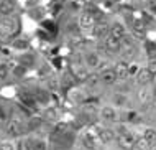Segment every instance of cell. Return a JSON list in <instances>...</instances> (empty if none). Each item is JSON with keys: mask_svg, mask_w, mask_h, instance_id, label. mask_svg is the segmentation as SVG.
<instances>
[{"mask_svg": "<svg viewBox=\"0 0 156 150\" xmlns=\"http://www.w3.org/2000/svg\"><path fill=\"white\" fill-rule=\"evenodd\" d=\"M138 71H140V69H138L136 66H130V74H136Z\"/></svg>", "mask_w": 156, "mask_h": 150, "instance_id": "31", "label": "cell"}, {"mask_svg": "<svg viewBox=\"0 0 156 150\" xmlns=\"http://www.w3.org/2000/svg\"><path fill=\"white\" fill-rule=\"evenodd\" d=\"M35 97L38 102H48L49 101V94L46 91H41V89H38V91L35 92Z\"/></svg>", "mask_w": 156, "mask_h": 150, "instance_id": "21", "label": "cell"}, {"mask_svg": "<svg viewBox=\"0 0 156 150\" xmlns=\"http://www.w3.org/2000/svg\"><path fill=\"white\" fill-rule=\"evenodd\" d=\"M136 147L138 148H141V150H151L153 147H151V145L146 142L145 139H143V137H140V139H138V142H136Z\"/></svg>", "mask_w": 156, "mask_h": 150, "instance_id": "22", "label": "cell"}, {"mask_svg": "<svg viewBox=\"0 0 156 150\" xmlns=\"http://www.w3.org/2000/svg\"><path fill=\"white\" fill-rule=\"evenodd\" d=\"M40 124H41V119L40 117H31L30 119V122H28V129L30 130H33V129H36V127H40Z\"/></svg>", "mask_w": 156, "mask_h": 150, "instance_id": "23", "label": "cell"}, {"mask_svg": "<svg viewBox=\"0 0 156 150\" xmlns=\"http://www.w3.org/2000/svg\"><path fill=\"white\" fill-rule=\"evenodd\" d=\"M13 46L15 48H28V41H25V40H16L15 43H13Z\"/></svg>", "mask_w": 156, "mask_h": 150, "instance_id": "28", "label": "cell"}, {"mask_svg": "<svg viewBox=\"0 0 156 150\" xmlns=\"http://www.w3.org/2000/svg\"><path fill=\"white\" fill-rule=\"evenodd\" d=\"M153 92H154V89H150V88H143L140 92H138V99H140L141 102H150L151 99H153Z\"/></svg>", "mask_w": 156, "mask_h": 150, "instance_id": "16", "label": "cell"}, {"mask_svg": "<svg viewBox=\"0 0 156 150\" xmlns=\"http://www.w3.org/2000/svg\"><path fill=\"white\" fill-rule=\"evenodd\" d=\"M113 69H115L119 79H126L130 76V64H126V63H119Z\"/></svg>", "mask_w": 156, "mask_h": 150, "instance_id": "12", "label": "cell"}, {"mask_svg": "<svg viewBox=\"0 0 156 150\" xmlns=\"http://www.w3.org/2000/svg\"><path fill=\"white\" fill-rule=\"evenodd\" d=\"M113 102H115L117 106H125L126 104V97L122 96V94H115V96H113Z\"/></svg>", "mask_w": 156, "mask_h": 150, "instance_id": "24", "label": "cell"}, {"mask_svg": "<svg viewBox=\"0 0 156 150\" xmlns=\"http://www.w3.org/2000/svg\"><path fill=\"white\" fill-rule=\"evenodd\" d=\"M20 99H22V102L25 106H28V107H35L36 102H38L35 94H28V92H23L22 96H20Z\"/></svg>", "mask_w": 156, "mask_h": 150, "instance_id": "18", "label": "cell"}, {"mask_svg": "<svg viewBox=\"0 0 156 150\" xmlns=\"http://www.w3.org/2000/svg\"><path fill=\"white\" fill-rule=\"evenodd\" d=\"M126 119H128L130 122H138L140 121V115H138V112H135V111H130V112L126 114Z\"/></svg>", "mask_w": 156, "mask_h": 150, "instance_id": "27", "label": "cell"}, {"mask_svg": "<svg viewBox=\"0 0 156 150\" xmlns=\"http://www.w3.org/2000/svg\"><path fill=\"white\" fill-rule=\"evenodd\" d=\"M153 76H154V73L151 71L148 66H146V68H141V69L136 73V83L141 84V86H146L148 83H151V81H153Z\"/></svg>", "mask_w": 156, "mask_h": 150, "instance_id": "7", "label": "cell"}, {"mask_svg": "<svg viewBox=\"0 0 156 150\" xmlns=\"http://www.w3.org/2000/svg\"><path fill=\"white\" fill-rule=\"evenodd\" d=\"M100 117L104 119V121H117V112H115V109L113 107H108V106H105L100 109Z\"/></svg>", "mask_w": 156, "mask_h": 150, "instance_id": "13", "label": "cell"}, {"mask_svg": "<svg viewBox=\"0 0 156 150\" xmlns=\"http://www.w3.org/2000/svg\"><path fill=\"white\" fill-rule=\"evenodd\" d=\"M5 132L10 137H20L25 132V126L20 119H8L5 124Z\"/></svg>", "mask_w": 156, "mask_h": 150, "instance_id": "4", "label": "cell"}, {"mask_svg": "<svg viewBox=\"0 0 156 150\" xmlns=\"http://www.w3.org/2000/svg\"><path fill=\"white\" fill-rule=\"evenodd\" d=\"M153 86H154V89H156V73H154V76H153Z\"/></svg>", "mask_w": 156, "mask_h": 150, "instance_id": "32", "label": "cell"}, {"mask_svg": "<svg viewBox=\"0 0 156 150\" xmlns=\"http://www.w3.org/2000/svg\"><path fill=\"white\" fill-rule=\"evenodd\" d=\"M20 21L15 17H3L0 18V36L2 38H12L18 33Z\"/></svg>", "mask_w": 156, "mask_h": 150, "instance_id": "1", "label": "cell"}, {"mask_svg": "<svg viewBox=\"0 0 156 150\" xmlns=\"http://www.w3.org/2000/svg\"><path fill=\"white\" fill-rule=\"evenodd\" d=\"M97 23V18L94 17V13H90V12H86V13H82L79 17V21H77V27L82 30V32H92Z\"/></svg>", "mask_w": 156, "mask_h": 150, "instance_id": "5", "label": "cell"}, {"mask_svg": "<svg viewBox=\"0 0 156 150\" xmlns=\"http://www.w3.org/2000/svg\"><path fill=\"white\" fill-rule=\"evenodd\" d=\"M145 50H146V54H148L150 58H156V43L154 41H146Z\"/></svg>", "mask_w": 156, "mask_h": 150, "instance_id": "20", "label": "cell"}, {"mask_svg": "<svg viewBox=\"0 0 156 150\" xmlns=\"http://www.w3.org/2000/svg\"><path fill=\"white\" fill-rule=\"evenodd\" d=\"M100 78V81H102L104 84H113L117 79V73H115V69H105V71H102V74L99 76Z\"/></svg>", "mask_w": 156, "mask_h": 150, "instance_id": "11", "label": "cell"}, {"mask_svg": "<svg viewBox=\"0 0 156 150\" xmlns=\"http://www.w3.org/2000/svg\"><path fill=\"white\" fill-rule=\"evenodd\" d=\"M110 35L113 36H117V38H123L126 35V28L123 27V23H120V21H115V23L110 27Z\"/></svg>", "mask_w": 156, "mask_h": 150, "instance_id": "14", "label": "cell"}, {"mask_svg": "<svg viewBox=\"0 0 156 150\" xmlns=\"http://www.w3.org/2000/svg\"><path fill=\"white\" fill-rule=\"evenodd\" d=\"M8 66L5 63H0V79H5L7 78V74H8Z\"/></svg>", "mask_w": 156, "mask_h": 150, "instance_id": "26", "label": "cell"}, {"mask_svg": "<svg viewBox=\"0 0 156 150\" xmlns=\"http://www.w3.org/2000/svg\"><path fill=\"white\" fill-rule=\"evenodd\" d=\"M35 150H48V145H46L44 140L35 139Z\"/></svg>", "mask_w": 156, "mask_h": 150, "instance_id": "25", "label": "cell"}, {"mask_svg": "<svg viewBox=\"0 0 156 150\" xmlns=\"http://www.w3.org/2000/svg\"><path fill=\"white\" fill-rule=\"evenodd\" d=\"M122 48V40L117 36H113L108 33L107 36L102 38V50H105L107 53H119Z\"/></svg>", "mask_w": 156, "mask_h": 150, "instance_id": "3", "label": "cell"}, {"mask_svg": "<svg viewBox=\"0 0 156 150\" xmlns=\"http://www.w3.org/2000/svg\"><path fill=\"white\" fill-rule=\"evenodd\" d=\"M130 30H132V35L138 40H145L146 36V25L143 23L141 20H133L132 25H130Z\"/></svg>", "mask_w": 156, "mask_h": 150, "instance_id": "6", "label": "cell"}, {"mask_svg": "<svg viewBox=\"0 0 156 150\" xmlns=\"http://www.w3.org/2000/svg\"><path fill=\"white\" fill-rule=\"evenodd\" d=\"M0 150H15V147L10 142H3V144H0Z\"/></svg>", "mask_w": 156, "mask_h": 150, "instance_id": "29", "label": "cell"}, {"mask_svg": "<svg viewBox=\"0 0 156 150\" xmlns=\"http://www.w3.org/2000/svg\"><path fill=\"white\" fill-rule=\"evenodd\" d=\"M16 10V3L13 0H2L0 2V15L2 17H12Z\"/></svg>", "mask_w": 156, "mask_h": 150, "instance_id": "8", "label": "cell"}, {"mask_svg": "<svg viewBox=\"0 0 156 150\" xmlns=\"http://www.w3.org/2000/svg\"><path fill=\"white\" fill-rule=\"evenodd\" d=\"M92 33H94L95 38H104V36H107L108 33H110V30H108L107 23H104V21H100V23H99V21H97L94 30H92Z\"/></svg>", "mask_w": 156, "mask_h": 150, "instance_id": "10", "label": "cell"}, {"mask_svg": "<svg viewBox=\"0 0 156 150\" xmlns=\"http://www.w3.org/2000/svg\"><path fill=\"white\" fill-rule=\"evenodd\" d=\"M117 139L115 132L112 129H107V127H99V140L100 144H110Z\"/></svg>", "mask_w": 156, "mask_h": 150, "instance_id": "9", "label": "cell"}, {"mask_svg": "<svg viewBox=\"0 0 156 150\" xmlns=\"http://www.w3.org/2000/svg\"><path fill=\"white\" fill-rule=\"evenodd\" d=\"M18 150H35V139L25 137L18 142Z\"/></svg>", "mask_w": 156, "mask_h": 150, "instance_id": "15", "label": "cell"}, {"mask_svg": "<svg viewBox=\"0 0 156 150\" xmlns=\"http://www.w3.org/2000/svg\"><path fill=\"white\" fill-rule=\"evenodd\" d=\"M0 121H8V115H7V111L0 106Z\"/></svg>", "mask_w": 156, "mask_h": 150, "instance_id": "30", "label": "cell"}, {"mask_svg": "<svg viewBox=\"0 0 156 150\" xmlns=\"http://www.w3.org/2000/svg\"><path fill=\"white\" fill-rule=\"evenodd\" d=\"M84 59H86V64H87V66H90V68L99 66V63H100V59H99V56H97L95 53H87Z\"/></svg>", "mask_w": 156, "mask_h": 150, "instance_id": "19", "label": "cell"}, {"mask_svg": "<svg viewBox=\"0 0 156 150\" xmlns=\"http://www.w3.org/2000/svg\"><path fill=\"white\" fill-rule=\"evenodd\" d=\"M117 142H119V145H120L122 150H133L135 147H136L138 139H136V137H135L130 130L122 129L119 137H117Z\"/></svg>", "mask_w": 156, "mask_h": 150, "instance_id": "2", "label": "cell"}, {"mask_svg": "<svg viewBox=\"0 0 156 150\" xmlns=\"http://www.w3.org/2000/svg\"><path fill=\"white\" fill-rule=\"evenodd\" d=\"M143 139H145L151 147H156V130L154 129H146V130L143 132Z\"/></svg>", "mask_w": 156, "mask_h": 150, "instance_id": "17", "label": "cell"}]
</instances>
